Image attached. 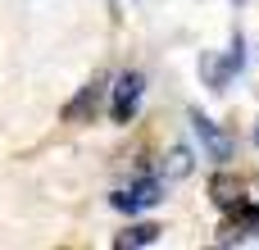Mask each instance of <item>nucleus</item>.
I'll use <instances>...</instances> for the list:
<instances>
[{
  "label": "nucleus",
  "mask_w": 259,
  "mask_h": 250,
  "mask_svg": "<svg viewBox=\"0 0 259 250\" xmlns=\"http://www.w3.org/2000/svg\"><path fill=\"white\" fill-rule=\"evenodd\" d=\"M241 64H246V41L232 36V55H228V59H214V55L200 59V77H205L209 91H228V82L241 73Z\"/></svg>",
  "instance_id": "nucleus-1"
},
{
  "label": "nucleus",
  "mask_w": 259,
  "mask_h": 250,
  "mask_svg": "<svg viewBox=\"0 0 259 250\" xmlns=\"http://www.w3.org/2000/svg\"><path fill=\"white\" fill-rule=\"evenodd\" d=\"M141 96H146V77H141V73H118V82H114V105H109L114 123H132L137 109H141Z\"/></svg>",
  "instance_id": "nucleus-2"
},
{
  "label": "nucleus",
  "mask_w": 259,
  "mask_h": 250,
  "mask_svg": "<svg viewBox=\"0 0 259 250\" xmlns=\"http://www.w3.org/2000/svg\"><path fill=\"white\" fill-rule=\"evenodd\" d=\"M159 196H164L159 178H141V182H137V187H127V191H114V196H109V205H114V210H123V214H141V210H155V205H159Z\"/></svg>",
  "instance_id": "nucleus-3"
},
{
  "label": "nucleus",
  "mask_w": 259,
  "mask_h": 250,
  "mask_svg": "<svg viewBox=\"0 0 259 250\" xmlns=\"http://www.w3.org/2000/svg\"><path fill=\"white\" fill-rule=\"evenodd\" d=\"M191 128H196V137H200V146L209 150V159H232V137L214 123V118H205V114H191Z\"/></svg>",
  "instance_id": "nucleus-4"
},
{
  "label": "nucleus",
  "mask_w": 259,
  "mask_h": 250,
  "mask_svg": "<svg viewBox=\"0 0 259 250\" xmlns=\"http://www.w3.org/2000/svg\"><path fill=\"white\" fill-rule=\"evenodd\" d=\"M209 200H214L219 210H241V200H246V187H241V178H232V173H219V178L209 182Z\"/></svg>",
  "instance_id": "nucleus-5"
},
{
  "label": "nucleus",
  "mask_w": 259,
  "mask_h": 250,
  "mask_svg": "<svg viewBox=\"0 0 259 250\" xmlns=\"http://www.w3.org/2000/svg\"><path fill=\"white\" fill-rule=\"evenodd\" d=\"M96 105H100V82H91V87H82L68 105H64V118L68 123H87L91 114H96Z\"/></svg>",
  "instance_id": "nucleus-6"
},
{
  "label": "nucleus",
  "mask_w": 259,
  "mask_h": 250,
  "mask_svg": "<svg viewBox=\"0 0 259 250\" xmlns=\"http://www.w3.org/2000/svg\"><path fill=\"white\" fill-rule=\"evenodd\" d=\"M155 241H159V228H155V223H137V228H127V232L114 237V246H118V250H127V246H155Z\"/></svg>",
  "instance_id": "nucleus-7"
},
{
  "label": "nucleus",
  "mask_w": 259,
  "mask_h": 250,
  "mask_svg": "<svg viewBox=\"0 0 259 250\" xmlns=\"http://www.w3.org/2000/svg\"><path fill=\"white\" fill-rule=\"evenodd\" d=\"M164 173H168V178H187V173H191V150H182V146H178V150L164 159Z\"/></svg>",
  "instance_id": "nucleus-8"
},
{
  "label": "nucleus",
  "mask_w": 259,
  "mask_h": 250,
  "mask_svg": "<svg viewBox=\"0 0 259 250\" xmlns=\"http://www.w3.org/2000/svg\"><path fill=\"white\" fill-rule=\"evenodd\" d=\"M237 228L250 237V232H259V205H246L241 200V214H237Z\"/></svg>",
  "instance_id": "nucleus-9"
},
{
  "label": "nucleus",
  "mask_w": 259,
  "mask_h": 250,
  "mask_svg": "<svg viewBox=\"0 0 259 250\" xmlns=\"http://www.w3.org/2000/svg\"><path fill=\"white\" fill-rule=\"evenodd\" d=\"M255 146H259V128H255Z\"/></svg>",
  "instance_id": "nucleus-10"
}]
</instances>
